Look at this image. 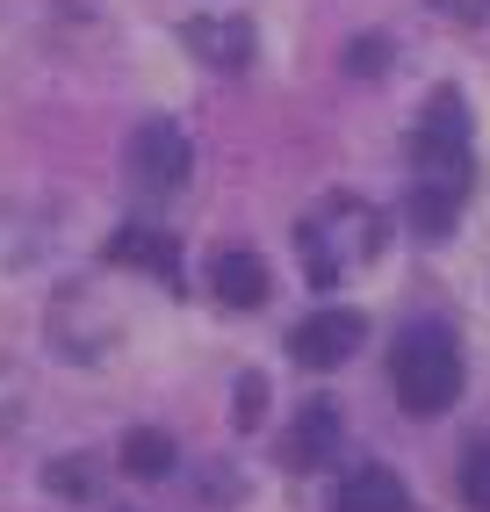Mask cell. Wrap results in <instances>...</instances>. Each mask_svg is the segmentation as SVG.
<instances>
[{"label":"cell","mask_w":490,"mask_h":512,"mask_svg":"<svg viewBox=\"0 0 490 512\" xmlns=\"http://www.w3.org/2000/svg\"><path fill=\"white\" fill-rule=\"evenodd\" d=\"M476 123H469V101L454 87H433V101L418 109L411 123V202L404 217L418 238H447L454 217H462V195L476 181Z\"/></svg>","instance_id":"1"},{"label":"cell","mask_w":490,"mask_h":512,"mask_svg":"<svg viewBox=\"0 0 490 512\" xmlns=\"http://www.w3.org/2000/svg\"><path fill=\"white\" fill-rule=\"evenodd\" d=\"M260 404H267V383H260V375H238V426H253Z\"/></svg>","instance_id":"15"},{"label":"cell","mask_w":490,"mask_h":512,"mask_svg":"<svg viewBox=\"0 0 490 512\" xmlns=\"http://www.w3.org/2000/svg\"><path fill=\"white\" fill-rule=\"evenodd\" d=\"M382 58H390V44H382L375 29H368V37H361L354 51H346V73H382Z\"/></svg>","instance_id":"14"},{"label":"cell","mask_w":490,"mask_h":512,"mask_svg":"<svg viewBox=\"0 0 490 512\" xmlns=\"http://www.w3.org/2000/svg\"><path fill=\"white\" fill-rule=\"evenodd\" d=\"M209 289H217L231 311H260L267 303V260L253 246H224L217 267H209Z\"/></svg>","instance_id":"9"},{"label":"cell","mask_w":490,"mask_h":512,"mask_svg":"<svg viewBox=\"0 0 490 512\" xmlns=\"http://www.w3.org/2000/svg\"><path fill=\"white\" fill-rule=\"evenodd\" d=\"M332 512H411V491H404L397 469L361 462V469H346V484H339Z\"/></svg>","instance_id":"8"},{"label":"cell","mask_w":490,"mask_h":512,"mask_svg":"<svg viewBox=\"0 0 490 512\" xmlns=\"http://www.w3.org/2000/svg\"><path fill=\"white\" fill-rule=\"evenodd\" d=\"M188 174H195L188 130L173 116H145V123H137V138H130V181L145 195H173V188H188Z\"/></svg>","instance_id":"4"},{"label":"cell","mask_w":490,"mask_h":512,"mask_svg":"<svg viewBox=\"0 0 490 512\" xmlns=\"http://www.w3.org/2000/svg\"><path fill=\"white\" fill-rule=\"evenodd\" d=\"M44 484H51L58 498H94V491H101V469H94L87 455H65V462L44 469Z\"/></svg>","instance_id":"13"},{"label":"cell","mask_w":490,"mask_h":512,"mask_svg":"<svg viewBox=\"0 0 490 512\" xmlns=\"http://www.w3.org/2000/svg\"><path fill=\"white\" fill-rule=\"evenodd\" d=\"M332 448H339V412L318 397V404H303V412H296V426H289V440H282V462H289V469H325Z\"/></svg>","instance_id":"10"},{"label":"cell","mask_w":490,"mask_h":512,"mask_svg":"<svg viewBox=\"0 0 490 512\" xmlns=\"http://www.w3.org/2000/svg\"><path fill=\"white\" fill-rule=\"evenodd\" d=\"M173 462H181V440L159 433V426H137V433L123 440V469L145 476V484H152V476H173Z\"/></svg>","instance_id":"11"},{"label":"cell","mask_w":490,"mask_h":512,"mask_svg":"<svg viewBox=\"0 0 490 512\" xmlns=\"http://www.w3.org/2000/svg\"><path fill=\"white\" fill-rule=\"evenodd\" d=\"M368 339V318L361 311H310L303 325H289V361L325 375V368H346V354H354Z\"/></svg>","instance_id":"5"},{"label":"cell","mask_w":490,"mask_h":512,"mask_svg":"<svg viewBox=\"0 0 490 512\" xmlns=\"http://www.w3.org/2000/svg\"><path fill=\"white\" fill-rule=\"evenodd\" d=\"M390 383H397V404L411 419H440L454 397H462V347H454V325L440 318H418L397 332L390 347Z\"/></svg>","instance_id":"2"},{"label":"cell","mask_w":490,"mask_h":512,"mask_svg":"<svg viewBox=\"0 0 490 512\" xmlns=\"http://www.w3.org/2000/svg\"><path fill=\"white\" fill-rule=\"evenodd\" d=\"M454 484H462V498L476 512H490V433H476L462 448V469H454Z\"/></svg>","instance_id":"12"},{"label":"cell","mask_w":490,"mask_h":512,"mask_svg":"<svg viewBox=\"0 0 490 512\" xmlns=\"http://www.w3.org/2000/svg\"><path fill=\"white\" fill-rule=\"evenodd\" d=\"M181 44L209 65V73H245V65H253V22L195 15V22H181Z\"/></svg>","instance_id":"7"},{"label":"cell","mask_w":490,"mask_h":512,"mask_svg":"<svg viewBox=\"0 0 490 512\" xmlns=\"http://www.w3.org/2000/svg\"><path fill=\"white\" fill-rule=\"evenodd\" d=\"M101 260H109V267H145L152 282H173V289H181V246H173V231H159V224H123V231H109Z\"/></svg>","instance_id":"6"},{"label":"cell","mask_w":490,"mask_h":512,"mask_svg":"<svg viewBox=\"0 0 490 512\" xmlns=\"http://www.w3.org/2000/svg\"><path fill=\"white\" fill-rule=\"evenodd\" d=\"M303 267H310V282L332 289L339 275H354V267H368L382 253V238H390V224H382V210H368V202L354 195H332L318 202V210L303 217Z\"/></svg>","instance_id":"3"}]
</instances>
